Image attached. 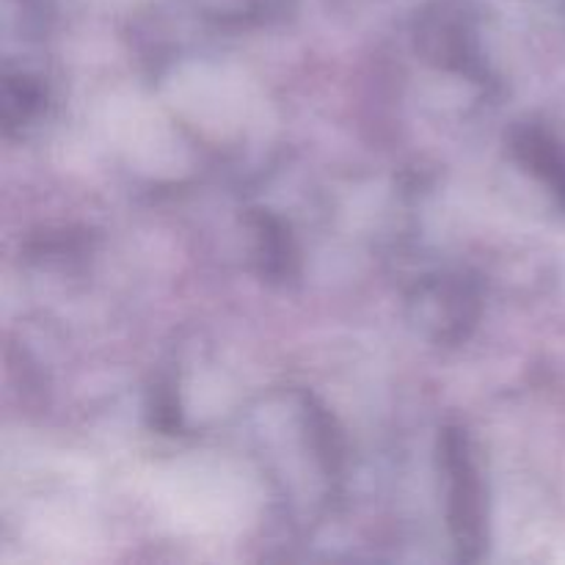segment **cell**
<instances>
[{"label": "cell", "instance_id": "3", "mask_svg": "<svg viewBox=\"0 0 565 565\" xmlns=\"http://www.w3.org/2000/svg\"><path fill=\"white\" fill-rule=\"evenodd\" d=\"M513 152L527 171H533L565 207V149L544 127H522L513 138Z\"/></svg>", "mask_w": 565, "mask_h": 565}, {"label": "cell", "instance_id": "4", "mask_svg": "<svg viewBox=\"0 0 565 565\" xmlns=\"http://www.w3.org/2000/svg\"><path fill=\"white\" fill-rule=\"evenodd\" d=\"M254 226H257L263 274L274 276V279H285V276H290L292 263H296V248H292L287 226L270 213L254 215Z\"/></svg>", "mask_w": 565, "mask_h": 565}, {"label": "cell", "instance_id": "5", "mask_svg": "<svg viewBox=\"0 0 565 565\" xmlns=\"http://www.w3.org/2000/svg\"><path fill=\"white\" fill-rule=\"evenodd\" d=\"M44 103V88L39 86L33 77L28 75H6L3 81V97H0V105H3V121L6 130H14V127L28 125L33 116L42 110Z\"/></svg>", "mask_w": 565, "mask_h": 565}, {"label": "cell", "instance_id": "2", "mask_svg": "<svg viewBox=\"0 0 565 565\" xmlns=\"http://www.w3.org/2000/svg\"><path fill=\"white\" fill-rule=\"evenodd\" d=\"M417 50L436 66L458 70L475 75L478 58V42L467 17L447 3L434 6L425 11L417 22Z\"/></svg>", "mask_w": 565, "mask_h": 565}, {"label": "cell", "instance_id": "1", "mask_svg": "<svg viewBox=\"0 0 565 565\" xmlns=\"http://www.w3.org/2000/svg\"><path fill=\"white\" fill-rule=\"evenodd\" d=\"M439 461L447 480V527L456 557L472 563L486 546V494L467 430H441Z\"/></svg>", "mask_w": 565, "mask_h": 565}]
</instances>
